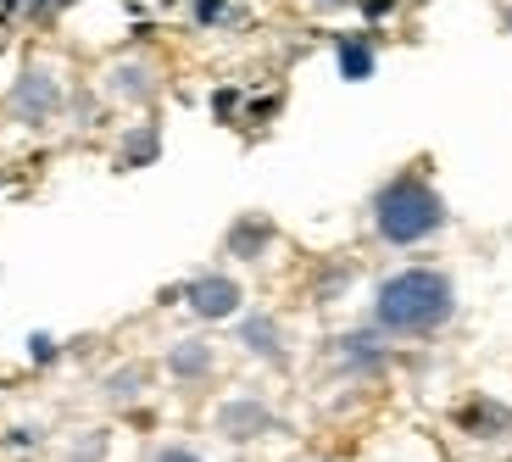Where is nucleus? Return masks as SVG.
I'll list each match as a JSON object with an SVG mask.
<instances>
[{
	"label": "nucleus",
	"instance_id": "obj_1",
	"mask_svg": "<svg viewBox=\"0 0 512 462\" xmlns=\"http://www.w3.org/2000/svg\"><path fill=\"white\" fill-rule=\"evenodd\" d=\"M451 318V279L435 268H407L396 279H384L379 290V323L401 334H423L440 329Z\"/></svg>",
	"mask_w": 512,
	"mask_h": 462
},
{
	"label": "nucleus",
	"instance_id": "obj_2",
	"mask_svg": "<svg viewBox=\"0 0 512 462\" xmlns=\"http://www.w3.org/2000/svg\"><path fill=\"white\" fill-rule=\"evenodd\" d=\"M373 223H379V234L390 245H412V240H429V234L446 223V206H440V195L429 190L423 179H396L384 184L379 201H373Z\"/></svg>",
	"mask_w": 512,
	"mask_h": 462
},
{
	"label": "nucleus",
	"instance_id": "obj_3",
	"mask_svg": "<svg viewBox=\"0 0 512 462\" xmlns=\"http://www.w3.org/2000/svg\"><path fill=\"white\" fill-rule=\"evenodd\" d=\"M184 296H190V307L201 312V318H229V312L240 307V284L218 279V273H206V279H195Z\"/></svg>",
	"mask_w": 512,
	"mask_h": 462
},
{
	"label": "nucleus",
	"instance_id": "obj_4",
	"mask_svg": "<svg viewBox=\"0 0 512 462\" xmlns=\"http://www.w3.org/2000/svg\"><path fill=\"white\" fill-rule=\"evenodd\" d=\"M56 101H62V90H56L51 73H28L23 84H17V95H12L17 117H28V123H39L45 112H56Z\"/></svg>",
	"mask_w": 512,
	"mask_h": 462
},
{
	"label": "nucleus",
	"instance_id": "obj_5",
	"mask_svg": "<svg viewBox=\"0 0 512 462\" xmlns=\"http://www.w3.org/2000/svg\"><path fill=\"white\" fill-rule=\"evenodd\" d=\"M273 240V223H262V218H245V223H234V234H229V251L234 257H256L262 245Z\"/></svg>",
	"mask_w": 512,
	"mask_h": 462
},
{
	"label": "nucleus",
	"instance_id": "obj_6",
	"mask_svg": "<svg viewBox=\"0 0 512 462\" xmlns=\"http://www.w3.org/2000/svg\"><path fill=\"white\" fill-rule=\"evenodd\" d=\"M223 429H229L234 440H251V429H268V412L251 407V401H240V407H223Z\"/></svg>",
	"mask_w": 512,
	"mask_h": 462
},
{
	"label": "nucleus",
	"instance_id": "obj_7",
	"mask_svg": "<svg viewBox=\"0 0 512 462\" xmlns=\"http://www.w3.org/2000/svg\"><path fill=\"white\" fill-rule=\"evenodd\" d=\"M340 73L346 78H368L373 73V45L368 39H340Z\"/></svg>",
	"mask_w": 512,
	"mask_h": 462
},
{
	"label": "nucleus",
	"instance_id": "obj_8",
	"mask_svg": "<svg viewBox=\"0 0 512 462\" xmlns=\"http://www.w3.org/2000/svg\"><path fill=\"white\" fill-rule=\"evenodd\" d=\"M245 340H251V351H262V357H279V334H273V323H245Z\"/></svg>",
	"mask_w": 512,
	"mask_h": 462
},
{
	"label": "nucleus",
	"instance_id": "obj_9",
	"mask_svg": "<svg viewBox=\"0 0 512 462\" xmlns=\"http://www.w3.org/2000/svg\"><path fill=\"white\" fill-rule=\"evenodd\" d=\"M151 156H156V129H140L134 140H128L123 162H128V167H140V162H151Z\"/></svg>",
	"mask_w": 512,
	"mask_h": 462
},
{
	"label": "nucleus",
	"instance_id": "obj_10",
	"mask_svg": "<svg viewBox=\"0 0 512 462\" xmlns=\"http://www.w3.org/2000/svg\"><path fill=\"white\" fill-rule=\"evenodd\" d=\"M206 368H212L206 346H184V351H173V373H206Z\"/></svg>",
	"mask_w": 512,
	"mask_h": 462
},
{
	"label": "nucleus",
	"instance_id": "obj_11",
	"mask_svg": "<svg viewBox=\"0 0 512 462\" xmlns=\"http://www.w3.org/2000/svg\"><path fill=\"white\" fill-rule=\"evenodd\" d=\"M117 90L123 95H145L151 84H145V67H117Z\"/></svg>",
	"mask_w": 512,
	"mask_h": 462
},
{
	"label": "nucleus",
	"instance_id": "obj_12",
	"mask_svg": "<svg viewBox=\"0 0 512 462\" xmlns=\"http://www.w3.org/2000/svg\"><path fill=\"white\" fill-rule=\"evenodd\" d=\"M201 17H206V23H218V17H229V6H218V0H201Z\"/></svg>",
	"mask_w": 512,
	"mask_h": 462
},
{
	"label": "nucleus",
	"instance_id": "obj_13",
	"mask_svg": "<svg viewBox=\"0 0 512 462\" xmlns=\"http://www.w3.org/2000/svg\"><path fill=\"white\" fill-rule=\"evenodd\" d=\"M34 357H39V362H51V357H56V346L45 340V334H34Z\"/></svg>",
	"mask_w": 512,
	"mask_h": 462
},
{
	"label": "nucleus",
	"instance_id": "obj_14",
	"mask_svg": "<svg viewBox=\"0 0 512 462\" xmlns=\"http://www.w3.org/2000/svg\"><path fill=\"white\" fill-rule=\"evenodd\" d=\"M156 462H201V457H195V451H162Z\"/></svg>",
	"mask_w": 512,
	"mask_h": 462
}]
</instances>
